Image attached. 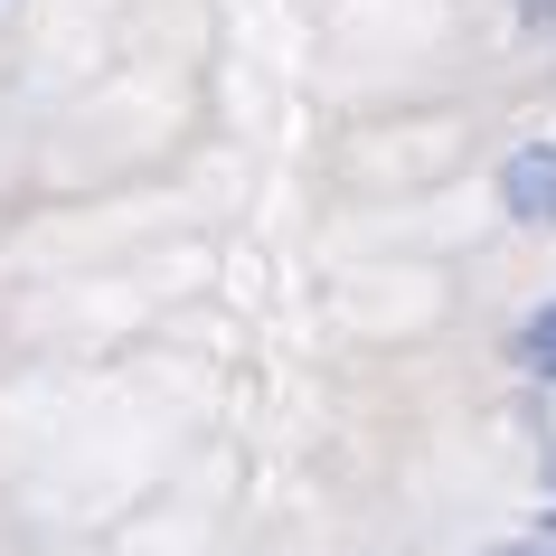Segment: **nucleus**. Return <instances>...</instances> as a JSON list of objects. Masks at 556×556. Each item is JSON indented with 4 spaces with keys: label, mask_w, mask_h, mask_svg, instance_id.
<instances>
[{
    "label": "nucleus",
    "mask_w": 556,
    "mask_h": 556,
    "mask_svg": "<svg viewBox=\"0 0 556 556\" xmlns=\"http://www.w3.org/2000/svg\"><path fill=\"white\" fill-rule=\"evenodd\" d=\"M509 358H519L528 378H547V387H556V302L519 321V340H509Z\"/></svg>",
    "instance_id": "1"
},
{
    "label": "nucleus",
    "mask_w": 556,
    "mask_h": 556,
    "mask_svg": "<svg viewBox=\"0 0 556 556\" xmlns=\"http://www.w3.org/2000/svg\"><path fill=\"white\" fill-rule=\"evenodd\" d=\"M491 556H556V519H538L528 538H509V547H491Z\"/></svg>",
    "instance_id": "2"
},
{
    "label": "nucleus",
    "mask_w": 556,
    "mask_h": 556,
    "mask_svg": "<svg viewBox=\"0 0 556 556\" xmlns=\"http://www.w3.org/2000/svg\"><path fill=\"white\" fill-rule=\"evenodd\" d=\"M519 20H528V29H547V38H556V0H519Z\"/></svg>",
    "instance_id": "3"
},
{
    "label": "nucleus",
    "mask_w": 556,
    "mask_h": 556,
    "mask_svg": "<svg viewBox=\"0 0 556 556\" xmlns=\"http://www.w3.org/2000/svg\"><path fill=\"white\" fill-rule=\"evenodd\" d=\"M547 491H556V453H547Z\"/></svg>",
    "instance_id": "4"
}]
</instances>
